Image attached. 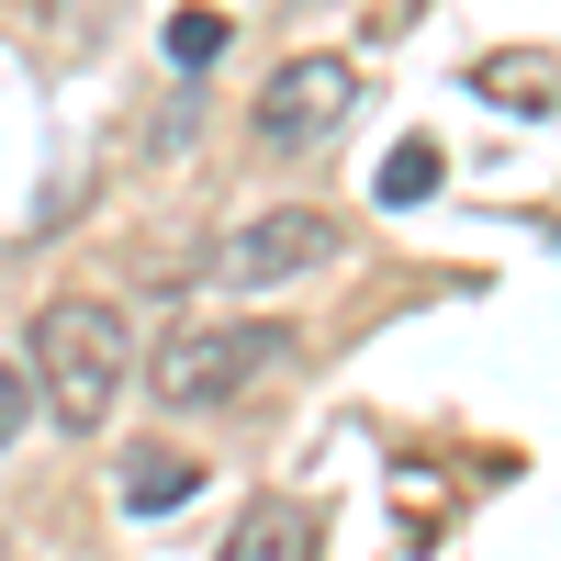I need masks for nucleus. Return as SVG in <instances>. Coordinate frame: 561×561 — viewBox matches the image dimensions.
I'll use <instances>...</instances> for the list:
<instances>
[{
  "instance_id": "obj_1",
  "label": "nucleus",
  "mask_w": 561,
  "mask_h": 561,
  "mask_svg": "<svg viewBox=\"0 0 561 561\" xmlns=\"http://www.w3.org/2000/svg\"><path fill=\"white\" fill-rule=\"evenodd\" d=\"M124 370H135V337H124L113 304H45V314H34V393H45V415H57V427L113 415Z\"/></svg>"
},
{
  "instance_id": "obj_2",
  "label": "nucleus",
  "mask_w": 561,
  "mask_h": 561,
  "mask_svg": "<svg viewBox=\"0 0 561 561\" xmlns=\"http://www.w3.org/2000/svg\"><path fill=\"white\" fill-rule=\"evenodd\" d=\"M270 359H280V325H169V348H158V404H169V415H214V404H237Z\"/></svg>"
},
{
  "instance_id": "obj_3",
  "label": "nucleus",
  "mask_w": 561,
  "mask_h": 561,
  "mask_svg": "<svg viewBox=\"0 0 561 561\" xmlns=\"http://www.w3.org/2000/svg\"><path fill=\"white\" fill-rule=\"evenodd\" d=\"M359 113V68L348 57H280L270 68V90H259V135H270V147H325V135H337Z\"/></svg>"
},
{
  "instance_id": "obj_4",
  "label": "nucleus",
  "mask_w": 561,
  "mask_h": 561,
  "mask_svg": "<svg viewBox=\"0 0 561 561\" xmlns=\"http://www.w3.org/2000/svg\"><path fill=\"white\" fill-rule=\"evenodd\" d=\"M337 259V225L325 214H259V225H237V237H225V280H237V293H270V280H304V270H325Z\"/></svg>"
},
{
  "instance_id": "obj_5",
  "label": "nucleus",
  "mask_w": 561,
  "mask_h": 561,
  "mask_svg": "<svg viewBox=\"0 0 561 561\" xmlns=\"http://www.w3.org/2000/svg\"><path fill=\"white\" fill-rule=\"evenodd\" d=\"M325 550V517L304 494H270V505H248L237 517V539H225V561H314Z\"/></svg>"
},
{
  "instance_id": "obj_6",
  "label": "nucleus",
  "mask_w": 561,
  "mask_h": 561,
  "mask_svg": "<svg viewBox=\"0 0 561 561\" xmlns=\"http://www.w3.org/2000/svg\"><path fill=\"white\" fill-rule=\"evenodd\" d=\"M203 494V460L192 449H135L124 460V517H169V505Z\"/></svg>"
},
{
  "instance_id": "obj_7",
  "label": "nucleus",
  "mask_w": 561,
  "mask_h": 561,
  "mask_svg": "<svg viewBox=\"0 0 561 561\" xmlns=\"http://www.w3.org/2000/svg\"><path fill=\"white\" fill-rule=\"evenodd\" d=\"M472 90L505 113H561V68L550 57H472Z\"/></svg>"
},
{
  "instance_id": "obj_8",
  "label": "nucleus",
  "mask_w": 561,
  "mask_h": 561,
  "mask_svg": "<svg viewBox=\"0 0 561 561\" xmlns=\"http://www.w3.org/2000/svg\"><path fill=\"white\" fill-rule=\"evenodd\" d=\"M438 180H449V158H438V147H393V158H382V180H370V192H382V214H415V203L438 192Z\"/></svg>"
},
{
  "instance_id": "obj_9",
  "label": "nucleus",
  "mask_w": 561,
  "mask_h": 561,
  "mask_svg": "<svg viewBox=\"0 0 561 561\" xmlns=\"http://www.w3.org/2000/svg\"><path fill=\"white\" fill-rule=\"evenodd\" d=\"M214 57H225V12H169V68L203 79Z\"/></svg>"
},
{
  "instance_id": "obj_10",
  "label": "nucleus",
  "mask_w": 561,
  "mask_h": 561,
  "mask_svg": "<svg viewBox=\"0 0 561 561\" xmlns=\"http://www.w3.org/2000/svg\"><path fill=\"white\" fill-rule=\"evenodd\" d=\"M34 404H45V393H34V370H23V359H0V449L34 427Z\"/></svg>"
},
{
  "instance_id": "obj_11",
  "label": "nucleus",
  "mask_w": 561,
  "mask_h": 561,
  "mask_svg": "<svg viewBox=\"0 0 561 561\" xmlns=\"http://www.w3.org/2000/svg\"><path fill=\"white\" fill-rule=\"evenodd\" d=\"M0 561H12V550H0Z\"/></svg>"
}]
</instances>
